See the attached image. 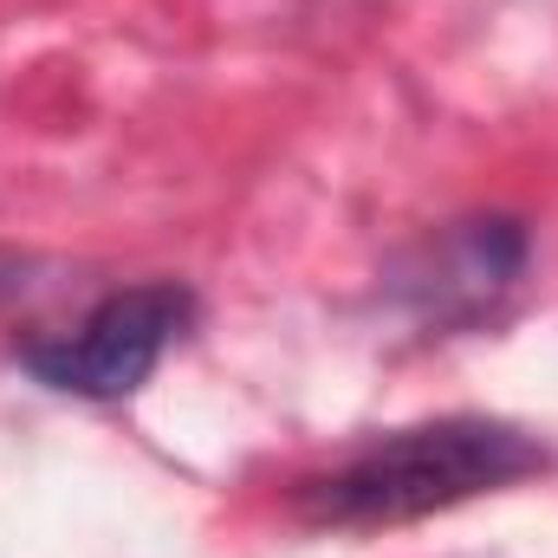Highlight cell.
Returning a JSON list of instances; mask_svg holds the SVG:
<instances>
[{"label": "cell", "mask_w": 558, "mask_h": 558, "mask_svg": "<svg viewBox=\"0 0 558 558\" xmlns=\"http://www.w3.org/2000/svg\"><path fill=\"white\" fill-rule=\"evenodd\" d=\"M553 468V448L500 416H441L390 428L331 468L292 481V513L318 533H377L520 487Z\"/></svg>", "instance_id": "6da1fadb"}, {"label": "cell", "mask_w": 558, "mask_h": 558, "mask_svg": "<svg viewBox=\"0 0 558 558\" xmlns=\"http://www.w3.org/2000/svg\"><path fill=\"white\" fill-rule=\"evenodd\" d=\"M189 325H195V292L182 279H143V286L98 299L78 318V331L20 344V364L46 390L85 397V403H118L156 377V364L182 344Z\"/></svg>", "instance_id": "7a4b0ae2"}, {"label": "cell", "mask_w": 558, "mask_h": 558, "mask_svg": "<svg viewBox=\"0 0 558 558\" xmlns=\"http://www.w3.org/2000/svg\"><path fill=\"white\" fill-rule=\"evenodd\" d=\"M533 260V234L513 215H474L441 234H428L416 254L397 267V305L416 318L422 331H461L494 318Z\"/></svg>", "instance_id": "3957f363"}, {"label": "cell", "mask_w": 558, "mask_h": 558, "mask_svg": "<svg viewBox=\"0 0 558 558\" xmlns=\"http://www.w3.org/2000/svg\"><path fill=\"white\" fill-rule=\"evenodd\" d=\"M20 292H26V260L0 254V299H20Z\"/></svg>", "instance_id": "277c9868"}]
</instances>
